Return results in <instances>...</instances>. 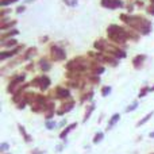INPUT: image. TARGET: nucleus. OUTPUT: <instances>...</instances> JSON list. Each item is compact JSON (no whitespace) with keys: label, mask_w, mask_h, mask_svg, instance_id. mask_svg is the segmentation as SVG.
<instances>
[{"label":"nucleus","mask_w":154,"mask_h":154,"mask_svg":"<svg viewBox=\"0 0 154 154\" xmlns=\"http://www.w3.org/2000/svg\"><path fill=\"white\" fill-rule=\"evenodd\" d=\"M33 84H34V85H38L41 89L45 91V89L50 85V80H49V77L42 76V77H39V78H35V80L33 81Z\"/></svg>","instance_id":"39448f33"},{"label":"nucleus","mask_w":154,"mask_h":154,"mask_svg":"<svg viewBox=\"0 0 154 154\" xmlns=\"http://www.w3.org/2000/svg\"><path fill=\"white\" fill-rule=\"evenodd\" d=\"M153 3H154V0H153Z\"/></svg>","instance_id":"7c9ffc66"},{"label":"nucleus","mask_w":154,"mask_h":154,"mask_svg":"<svg viewBox=\"0 0 154 154\" xmlns=\"http://www.w3.org/2000/svg\"><path fill=\"white\" fill-rule=\"evenodd\" d=\"M8 147H10V145L7 143V142H3V143L0 145V150H1V151H7Z\"/></svg>","instance_id":"a878e982"},{"label":"nucleus","mask_w":154,"mask_h":154,"mask_svg":"<svg viewBox=\"0 0 154 154\" xmlns=\"http://www.w3.org/2000/svg\"><path fill=\"white\" fill-rule=\"evenodd\" d=\"M51 56H53V58L57 60V61H62V60L66 57V53H65V50L61 49V47L53 46L51 47Z\"/></svg>","instance_id":"20e7f679"},{"label":"nucleus","mask_w":154,"mask_h":154,"mask_svg":"<svg viewBox=\"0 0 154 154\" xmlns=\"http://www.w3.org/2000/svg\"><path fill=\"white\" fill-rule=\"evenodd\" d=\"M122 21L124 23H127L128 26H131L134 29H137L138 31H141V34H149L151 31V23L147 19L143 18H139V16H127V15H122Z\"/></svg>","instance_id":"f257e3e1"},{"label":"nucleus","mask_w":154,"mask_h":154,"mask_svg":"<svg viewBox=\"0 0 154 154\" xmlns=\"http://www.w3.org/2000/svg\"><path fill=\"white\" fill-rule=\"evenodd\" d=\"M107 34L108 37L112 39L114 42H116V43H123V42L127 41V33L122 29V27H119L116 25H111L110 27L107 29Z\"/></svg>","instance_id":"f03ea898"},{"label":"nucleus","mask_w":154,"mask_h":154,"mask_svg":"<svg viewBox=\"0 0 154 154\" xmlns=\"http://www.w3.org/2000/svg\"><path fill=\"white\" fill-rule=\"evenodd\" d=\"M111 51H112V54L116 57V58H124V57H126V53H124L123 50H120V49H114V50H111Z\"/></svg>","instance_id":"9d476101"},{"label":"nucleus","mask_w":154,"mask_h":154,"mask_svg":"<svg viewBox=\"0 0 154 154\" xmlns=\"http://www.w3.org/2000/svg\"><path fill=\"white\" fill-rule=\"evenodd\" d=\"M119 119H120V115H119V114H114L112 118L110 119V122H108V126H107L108 130H110V128H112L114 124L116 123V122H119Z\"/></svg>","instance_id":"0eeeda50"},{"label":"nucleus","mask_w":154,"mask_h":154,"mask_svg":"<svg viewBox=\"0 0 154 154\" xmlns=\"http://www.w3.org/2000/svg\"><path fill=\"white\" fill-rule=\"evenodd\" d=\"M103 137H104V134L103 133H98L96 135H95V138H93V143L96 145V143H100L103 141Z\"/></svg>","instance_id":"dca6fc26"},{"label":"nucleus","mask_w":154,"mask_h":154,"mask_svg":"<svg viewBox=\"0 0 154 154\" xmlns=\"http://www.w3.org/2000/svg\"><path fill=\"white\" fill-rule=\"evenodd\" d=\"M39 66H41V69L43 72H47V70L50 69V64H49L46 60H42V61L39 62Z\"/></svg>","instance_id":"ddd939ff"},{"label":"nucleus","mask_w":154,"mask_h":154,"mask_svg":"<svg viewBox=\"0 0 154 154\" xmlns=\"http://www.w3.org/2000/svg\"><path fill=\"white\" fill-rule=\"evenodd\" d=\"M145 58H146V57L145 56H138V57H135V58H134V66L137 68V69H139V62H141V64H143V60Z\"/></svg>","instance_id":"9b49d317"},{"label":"nucleus","mask_w":154,"mask_h":154,"mask_svg":"<svg viewBox=\"0 0 154 154\" xmlns=\"http://www.w3.org/2000/svg\"><path fill=\"white\" fill-rule=\"evenodd\" d=\"M110 92H111V87H104L102 89V95H103V96H107V95H110Z\"/></svg>","instance_id":"393cba45"},{"label":"nucleus","mask_w":154,"mask_h":154,"mask_svg":"<svg viewBox=\"0 0 154 154\" xmlns=\"http://www.w3.org/2000/svg\"><path fill=\"white\" fill-rule=\"evenodd\" d=\"M72 108H73V103H69L68 106H64V107H62L61 110L58 111V114H60V115H62L64 112H68V111H70Z\"/></svg>","instance_id":"4468645a"},{"label":"nucleus","mask_w":154,"mask_h":154,"mask_svg":"<svg viewBox=\"0 0 154 154\" xmlns=\"http://www.w3.org/2000/svg\"><path fill=\"white\" fill-rule=\"evenodd\" d=\"M93 108H95V106H91V107H89V110H88L87 111V114H85V116H84V119H82V122H87L88 119H89V116H91V114H92V111H93Z\"/></svg>","instance_id":"a211bd4d"},{"label":"nucleus","mask_w":154,"mask_h":154,"mask_svg":"<svg viewBox=\"0 0 154 154\" xmlns=\"http://www.w3.org/2000/svg\"><path fill=\"white\" fill-rule=\"evenodd\" d=\"M18 50H19V49H16V50H12V51H7V53H5V51H3V53L0 54V60H1V61H4L7 57H11V56H14L15 53H18Z\"/></svg>","instance_id":"1a4fd4ad"},{"label":"nucleus","mask_w":154,"mask_h":154,"mask_svg":"<svg viewBox=\"0 0 154 154\" xmlns=\"http://www.w3.org/2000/svg\"><path fill=\"white\" fill-rule=\"evenodd\" d=\"M150 91H154V87H153V88H150Z\"/></svg>","instance_id":"c756f323"},{"label":"nucleus","mask_w":154,"mask_h":154,"mask_svg":"<svg viewBox=\"0 0 154 154\" xmlns=\"http://www.w3.org/2000/svg\"><path fill=\"white\" fill-rule=\"evenodd\" d=\"M25 10H26V7H25V5H22V7H18V10H16V12H18V14H21V12H23Z\"/></svg>","instance_id":"cd10ccee"},{"label":"nucleus","mask_w":154,"mask_h":154,"mask_svg":"<svg viewBox=\"0 0 154 154\" xmlns=\"http://www.w3.org/2000/svg\"><path fill=\"white\" fill-rule=\"evenodd\" d=\"M150 138H154V131L153 133H150Z\"/></svg>","instance_id":"c85d7f7f"},{"label":"nucleus","mask_w":154,"mask_h":154,"mask_svg":"<svg viewBox=\"0 0 154 154\" xmlns=\"http://www.w3.org/2000/svg\"><path fill=\"white\" fill-rule=\"evenodd\" d=\"M106 45H107V42H106V41H98V42H95V47H96L98 50H104Z\"/></svg>","instance_id":"2eb2a0df"},{"label":"nucleus","mask_w":154,"mask_h":154,"mask_svg":"<svg viewBox=\"0 0 154 154\" xmlns=\"http://www.w3.org/2000/svg\"><path fill=\"white\" fill-rule=\"evenodd\" d=\"M102 5L104 8L115 10V8L123 7V1H122V0H102Z\"/></svg>","instance_id":"7ed1b4c3"},{"label":"nucleus","mask_w":154,"mask_h":154,"mask_svg":"<svg viewBox=\"0 0 154 154\" xmlns=\"http://www.w3.org/2000/svg\"><path fill=\"white\" fill-rule=\"evenodd\" d=\"M15 1H19V0H1V1H0V5H1V7H5V5L11 4V3H15Z\"/></svg>","instance_id":"4be33fe9"},{"label":"nucleus","mask_w":154,"mask_h":154,"mask_svg":"<svg viewBox=\"0 0 154 154\" xmlns=\"http://www.w3.org/2000/svg\"><path fill=\"white\" fill-rule=\"evenodd\" d=\"M11 35H18V30H12V31H8L7 34H3L1 35V41H5V38H8Z\"/></svg>","instance_id":"f3484780"},{"label":"nucleus","mask_w":154,"mask_h":154,"mask_svg":"<svg viewBox=\"0 0 154 154\" xmlns=\"http://www.w3.org/2000/svg\"><path fill=\"white\" fill-rule=\"evenodd\" d=\"M56 126H57V123L56 122H53V120H47L46 122V128L47 130H53Z\"/></svg>","instance_id":"412c9836"},{"label":"nucleus","mask_w":154,"mask_h":154,"mask_svg":"<svg viewBox=\"0 0 154 154\" xmlns=\"http://www.w3.org/2000/svg\"><path fill=\"white\" fill-rule=\"evenodd\" d=\"M76 127H77V123H72V124H69V126H68V127L65 128V130H64V131L61 133V135H60V138H61V139H65V137H66L68 134L70 133V131H72L73 128H76Z\"/></svg>","instance_id":"423d86ee"},{"label":"nucleus","mask_w":154,"mask_h":154,"mask_svg":"<svg viewBox=\"0 0 154 154\" xmlns=\"http://www.w3.org/2000/svg\"><path fill=\"white\" fill-rule=\"evenodd\" d=\"M137 107H138V103L134 102L133 104H131V106H128V107L126 108V111H127V112H131V111H134V110H135Z\"/></svg>","instance_id":"b1692460"},{"label":"nucleus","mask_w":154,"mask_h":154,"mask_svg":"<svg viewBox=\"0 0 154 154\" xmlns=\"http://www.w3.org/2000/svg\"><path fill=\"white\" fill-rule=\"evenodd\" d=\"M150 91V88L149 87H145L141 89V92H139V98H143V96H146V93Z\"/></svg>","instance_id":"5701e85b"},{"label":"nucleus","mask_w":154,"mask_h":154,"mask_svg":"<svg viewBox=\"0 0 154 154\" xmlns=\"http://www.w3.org/2000/svg\"><path fill=\"white\" fill-rule=\"evenodd\" d=\"M19 130H21V133L25 135V139H26V142H30L31 141V138H30V135L26 133V130H25V127H22V126H19Z\"/></svg>","instance_id":"6ab92c4d"},{"label":"nucleus","mask_w":154,"mask_h":154,"mask_svg":"<svg viewBox=\"0 0 154 154\" xmlns=\"http://www.w3.org/2000/svg\"><path fill=\"white\" fill-rule=\"evenodd\" d=\"M64 1H65V4H66L68 7H76L77 3H78L77 0H64Z\"/></svg>","instance_id":"aec40b11"},{"label":"nucleus","mask_w":154,"mask_h":154,"mask_svg":"<svg viewBox=\"0 0 154 154\" xmlns=\"http://www.w3.org/2000/svg\"><path fill=\"white\" fill-rule=\"evenodd\" d=\"M153 115H154V112H149L147 115H146V116H145L143 119H141V120H139L138 123H137V127H139V126H142V124H145L146 122H147V120H149L150 118H151V116H153Z\"/></svg>","instance_id":"f8f14e48"},{"label":"nucleus","mask_w":154,"mask_h":154,"mask_svg":"<svg viewBox=\"0 0 154 154\" xmlns=\"http://www.w3.org/2000/svg\"><path fill=\"white\" fill-rule=\"evenodd\" d=\"M15 43H16V41L15 39H12V41H8V42H3L1 46H14Z\"/></svg>","instance_id":"bb28decb"},{"label":"nucleus","mask_w":154,"mask_h":154,"mask_svg":"<svg viewBox=\"0 0 154 154\" xmlns=\"http://www.w3.org/2000/svg\"><path fill=\"white\" fill-rule=\"evenodd\" d=\"M56 92L58 93V98H69V91L68 89H64V88L58 87L56 89Z\"/></svg>","instance_id":"6e6552de"}]
</instances>
